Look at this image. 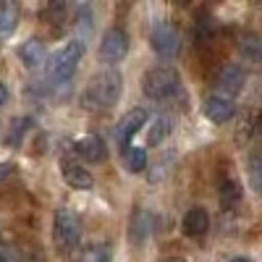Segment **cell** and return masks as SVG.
Listing matches in <instances>:
<instances>
[{"label": "cell", "instance_id": "cell-21", "mask_svg": "<svg viewBox=\"0 0 262 262\" xmlns=\"http://www.w3.org/2000/svg\"><path fill=\"white\" fill-rule=\"evenodd\" d=\"M170 123H173L170 116H158V118H155V123H152V128H149V147H152V144H160V142L170 134V128H173Z\"/></svg>", "mask_w": 262, "mask_h": 262}, {"label": "cell", "instance_id": "cell-3", "mask_svg": "<svg viewBox=\"0 0 262 262\" xmlns=\"http://www.w3.org/2000/svg\"><path fill=\"white\" fill-rule=\"evenodd\" d=\"M181 79L179 71L170 69V66H158V69H149L142 79V92L149 100H168L179 92Z\"/></svg>", "mask_w": 262, "mask_h": 262}, {"label": "cell", "instance_id": "cell-18", "mask_svg": "<svg viewBox=\"0 0 262 262\" xmlns=\"http://www.w3.org/2000/svg\"><path fill=\"white\" fill-rule=\"evenodd\" d=\"M217 196H221V205L223 207H233L238 200H242V186H238L233 179H223L221 189H217Z\"/></svg>", "mask_w": 262, "mask_h": 262}, {"label": "cell", "instance_id": "cell-19", "mask_svg": "<svg viewBox=\"0 0 262 262\" xmlns=\"http://www.w3.org/2000/svg\"><path fill=\"white\" fill-rule=\"evenodd\" d=\"M111 259H113L111 244H92L79 254V262H111Z\"/></svg>", "mask_w": 262, "mask_h": 262}, {"label": "cell", "instance_id": "cell-11", "mask_svg": "<svg viewBox=\"0 0 262 262\" xmlns=\"http://www.w3.org/2000/svg\"><path fill=\"white\" fill-rule=\"evenodd\" d=\"M18 58H21V63H24L27 69H39V66L48 60V48H45V42L37 39V37H32V39H27V42H21Z\"/></svg>", "mask_w": 262, "mask_h": 262}, {"label": "cell", "instance_id": "cell-23", "mask_svg": "<svg viewBox=\"0 0 262 262\" xmlns=\"http://www.w3.org/2000/svg\"><path fill=\"white\" fill-rule=\"evenodd\" d=\"M0 262H21V252L13 244L0 242Z\"/></svg>", "mask_w": 262, "mask_h": 262}, {"label": "cell", "instance_id": "cell-7", "mask_svg": "<svg viewBox=\"0 0 262 262\" xmlns=\"http://www.w3.org/2000/svg\"><path fill=\"white\" fill-rule=\"evenodd\" d=\"M158 228V217L152 210L147 207H137L134 212H131V221H128V238L131 244H144L147 238L155 233Z\"/></svg>", "mask_w": 262, "mask_h": 262}, {"label": "cell", "instance_id": "cell-25", "mask_svg": "<svg viewBox=\"0 0 262 262\" xmlns=\"http://www.w3.org/2000/svg\"><path fill=\"white\" fill-rule=\"evenodd\" d=\"M11 170H13V165H11V163H0V184H3V181L11 176Z\"/></svg>", "mask_w": 262, "mask_h": 262}, {"label": "cell", "instance_id": "cell-12", "mask_svg": "<svg viewBox=\"0 0 262 262\" xmlns=\"http://www.w3.org/2000/svg\"><path fill=\"white\" fill-rule=\"evenodd\" d=\"M63 181L69 184L71 189H79V191H86V189L95 186L92 173L86 170V168H81L79 163H71V160L63 163Z\"/></svg>", "mask_w": 262, "mask_h": 262}, {"label": "cell", "instance_id": "cell-5", "mask_svg": "<svg viewBox=\"0 0 262 262\" xmlns=\"http://www.w3.org/2000/svg\"><path fill=\"white\" fill-rule=\"evenodd\" d=\"M149 45H152V50H155L158 55L173 58V55H179V50H181V34H179V29L173 27L170 21H160V24H155L152 32H149Z\"/></svg>", "mask_w": 262, "mask_h": 262}, {"label": "cell", "instance_id": "cell-1", "mask_svg": "<svg viewBox=\"0 0 262 262\" xmlns=\"http://www.w3.org/2000/svg\"><path fill=\"white\" fill-rule=\"evenodd\" d=\"M121 92H123V76L116 69L102 71L92 79L90 86H86L84 107H111L121 100Z\"/></svg>", "mask_w": 262, "mask_h": 262}, {"label": "cell", "instance_id": "cell-27", "mask_svg": "<svg viewBox=\"0 0 262 262\" xmlns=\"http://www.w3.org/2000/svg\"><path fill=\"white\" fill-rule=\"evenodd\" d=\"M160 262H184V259H179V257H168V259H160Z\"/></svg>", "mask_w": 262, "mask_h": 262}, {"label": "cell", "instance_id": "cell-10", "mask_svg": "<svg viewBox=\"0 0 262 262\" xmlns=\"http://www.w3.org/2000/svg\"><path fill=\"white\" fill-rule=\"evenodd\" d=\"M205 116L212 123H226L236 116V102L231 97H223V95H210L205 100Z\"/></svg>", "mask_w": 262, "mask_h": 262}, {"label": "cell", "instance_id": "cell-8", "mask_svg": "<svg viewBox=\"0 0 262 262\" xmlns=\"http://www.w3.org/2000/svg\"><path fill=\"white\" fill-rule=\"evenodd\" d=\"M144 123H147V111H144V107H134V111H128V113L116 123V131H113L116 144H118V147H128V142L139 134Z\"/></svg>", "mask_w": 262, "mask_h": 262}, {"label": "cell", "instance_id": "cell-26", "mask_svg": "<svg viewBox=\"0 0 262 262\" xmlns=\"http://www.w3.org/2000/svg\"><path fill=\"white\" fill-rule=\"evenodd\" d=\"M6 100H8V90H6V84L0 81V107L6 105Z\"/></svg>", "mask_w": 262, "mask_h": 262}, {"label": "cell", "instance_id": "cell-13", "mask_svg": "<svg viewBox=\"0 0 262 262\" xmlns=\"http://www.w3.org/2000/svg\"><path fill=\"white\" fill-rule=\"evenodd\" d=\"M184 233L196 238V236H205L210 231V215L205 207H191L186 215H184V223H181Z\"/></svg>", "mask_w": 262, "mask_h": 262}, {"label": "cell", "instance_id": "cell-28", "mask_svg": "<svg viewBox=\"0 0 262 262\" xmlns=\"http://www.w3.org/2000/svg\"><path fill=\"white\" fill-rule=\"evenodd\" d=\"M231 262H249V259H247V257H233Z\"/></svg>", "mask_w": 262, "mask_h": 262}, {"label": "cell", "instance_id": "cell-14", "mask_svg": "<svg viewBox=\"0 0 262 262\" xmlns=\"http://www.w3.org/2000/svg\"><path fill=\"white\" fill-rule=\"evenodd\" d=\"M76 149H79V155L84 160H90V163H102L107 158V147L105 142L97 137V134H86L76 142Z\"/></svg>", "mask_w": 262, "mask_h": 262}, {"label": "cell", "instance_id": "cell-9", "mask_svg": "<svg viewBox=\"0 0 262 262\" xmlns=\"http://www.w3.org/2000/svg\"><path fill=\"white\" fill-rule=\"evenodd\" d=\"M244 81H247V71L242 69V66L238 63H226L221 69V74H217V92L215 95H223V97L233 100L236 92H242Z\"/></svg>", "mask_w": 262, "mask_h": 262}, {"label": "cell", "instance_id": "cell-17", "mask_svg": "<svg viewBox=\"0 0 262 262\" xmlns=\"http://www.w3.org/2000/svg\"><path fill=\"white\" fill-rule=\"evenodd\" d=\"M29 126H32V118H27V116L13 118L11 126H8V134H6V147H11V149L21 147V142H24L27 131H29Z\"/></svg>", "mask_w": 262, "mask_h": 262}, {"label": "cell", "instance_id": "cell-4", "mask_svg": "<svg viewBox=\"0 0 262 262\" xmlns=\"http://www.w3.org/2000/svg\"><path fill=\"white\" fill-rule=\"evenodd\" d=\"M53 238L60 252H71L81 238V217L71 207H58L53 221Z\"/></svg>", "mask_w": 262, "mask_h": 262}, {"label": "cell", "instance_id": "cell-20", "mask_svg": "<svg viewBox=\"0 0 262 262\" xmlns=\"http://www.w3.org/2000/svg\"><path fill=\"white\" fill-rule=\"evenodd\" d=\"M238 50H242V55H247L249 60H259L262 55V42L257 34H242V39H238Z\"/></svg>", "mask_w": 262, "mask_h": 262}, {"label": "cell", "instance_id": "cell-24", "mask_svg": "<svg viewBox=\"0 0 262 262\" xmlns=\"http://www.w3.org/2000/svg\"><path fill=\"white\" fill-rule=\"evenodd\" d=\"M249 176H252V186L259 191L262 181H259V155H257V152H254V155H252V160H249Z\"/></svg>", "mask_w": 262, "mask_h": 262}, {"label": "cell", "instance_id": "cell-6", "mask_svg": "<svg viewBox=\"0 0 262 262\" xmlns=\"http://www.w3.org/2000/svg\"><path fill=\"white\" fill-rule=\"evenodd\" d=\"M126 53H128V34L121 27H111V29L102 34L100 58L105 63H118V60L126 58Z\"/></svg>", "mask_w": 262, "mask_h": 262}, {"label": "cell", "instance_id": "cell-16", "mask_svg": "<svg viewBox=\"0 0 262 262\" xmlns=\"http://www.w3.org/2000/svg\"><path fill=\"white\" fill-rule=\"evenodd\" d=\"M123 165L128 173H142L147 168V149L137 147V144L123 147Z\"/></svg>", "mask_w": 262, "mask_h": 262}, {"label": "cell", "instance_id": "cell-15", "mask_svg": "<svg viewBox=\"0 0 262 262\" xmlns=\"http://www.w3.org/2000/svg\"><path fill=\"white\" fill-rule=\"evenodd\" d=\"M18 18H21L18 3H13V0H3V3H0V42L8 39L16 32Z\"/></svg>", "mask_w": 262, "mask_h": 262}, {"label": "cell", "instance_id": "cell-2", "mask_svg": "<svg viewBox=\"0 0 262 262\" xmlns=\"http://www.w3.org/2000/svg\"><path fill=\"white\" fill-rule=\"evenodd\" d=\"M84 55V42L74 39L69 45H63L50 60H48V81L50 84H66L74 74H76V66Z\"/></svg>", "mask_w": 262, "mask_h": 262}, {"label": "cell", "instance_id": "cell-22", "mask_svg": "<svg viewBox=\"0 0 262 262\" xmlns=\"http://www.w3.org/2000/svg\"><path fill=\"white\" fill-rule=\"evenodd\" d=\"M66 16H69V6L55 0V3H48L45 11H42V21H48V24H63Z\"/></svg>", "mask_w": 262, "mask_h": 262}]
</instances>
